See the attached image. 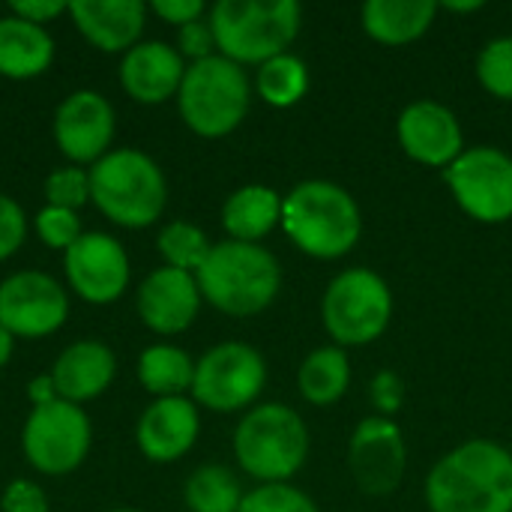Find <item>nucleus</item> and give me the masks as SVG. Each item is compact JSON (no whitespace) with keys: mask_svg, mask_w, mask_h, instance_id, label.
I'll return each mask as SVG.
<instances>
[{"mask_svg":"<svg viewBox=\"0 0 512 512\" xmlns=\"http://www.w3.org/2000/svg\"><path fill=\"white\" fill-rule=\"evenodd\" d=\"M369 396H372L375 408L381 411V417H384V414H396V411H399V405H402V396H405L399 375H396V372H390V369L378 372V375H375V381H372Z\"/></svg>","mask_w":512,"mask_h":512,"instance_id":"obj_37","label":"nucleus"},{"mask_svg":"<svg viewBox=\"0 0 512 512\" xmlns=\"http://www.w3.org/2000/svg\"><path fill=\"white\" fill-rule=\"evenodd\" d=\"M24 234H27V222L21 204L12 201L9 195H0V261L21 249Z\"/></svg>","mask_w":512,"mask_h":512,"instance_id":"obj_34","label":"nucleus"},{"mask_svg":"<svg viewBox=\"0 0 512 512\" xmlns=\"http://www.w3.org/2000/svg\"><path fill=\"white\" fill-rule=\"evenodd\" d=\"M282 222V198L270 186H243L222 207V225L237 243H255Z\"/></svg>","mask_w":512,"mask_h":512,"instance_id":"obj_24","label":"nucleus"},{"mask_svg":"<svg viewBox=\"0 0 512 512\" xmlns=\"http://www.w3.org/2000/svg\"><path fill=\"white\" fill-rule=\"evenodd\" d=\"M201 306V291L192 273L159 267L153 270L138 291L141 321L156 333H183Z\"/></svg>","mask_w":512,"mask_h":512,"instance_id":"obj_17","label":"nucleus"},{"mask_svg":"<svg viewBox=\"0 0 512 512\" xmlns=\"http://www.w3.org/2000/svg\"><path fill=\"white\" fill-rule=\"evenodd\" d=\"M12 339H15V336H12L9 330H3V327H0V369H3V366H6V360L12 357Z\"/></svg>","mask_w":512,"mask_h":512,"instance_id":"obj_41","label":"nucleus"},{"mask_svg":"<svg viewBox=\"0 0 512 512\" xmlns=\"http://www.w3.org/2000/svg\"><path fill=\"white\" fill-rule=\"evenodd\" d=\"M69 15L99 51H129L141 39L147 9L141 0H72Z\"/></svg>","mask_w":512,"mask_h":512,"instance_id":"obj_20","label":"nucleus"},{"mask_svg":"<svg viewBox=\"0 0 512 512\" xmlns=\"http://www.w3.org/2000/svg\"><path fill=\"white\" fill-rule=\"evenodd\" d=\"M153 12L171 24H192L204 15V0H153Z\"/></svg>","mask_w":512,"mask_h":512,"instance_id":"obj_39","label":"nucleus"},{"mask_svg":"<svg viewBox=\"0 0 512 512\" xmlns=\"http://www.w3.org/2000/svg\"><path fill=\"white\" fill-rule=\"evenodd\" d=\"M66 291L45 273L24 270L0 285V327L21 339H39L63 327Z\"/></svg>","mask_w":512,"mask_h":512,"instance_id":"obj_12","label":"nucleus"},{"mask_svg":"<svg viewBox=\"0 0 512 512\" xmlns=\"http://www.w3.org/2000/svg\"><path fill=\"white\" fill-rule=\"evenodd\" d=\"M138 378L147 393L159 399H171L180 396L183 390H192L195 363L189 360L186 351L174 345H153L138 360Z\"/></svg>","mask_w":512,"mask_h":512,"instance_id":"obj_26","label":"nucleus"},{"mask_svg":"<svg viewBox=\"0 0 512 512\" xmlns=\"http://www.w3.org/2000/svg\"><path fill=\"white\" fill-rule=\"evenodd\" d=\"M300 15L294 0H219L210 9V30L222 57L261 66L297 39Z\"/></svg>","mask_w":512,"mask_h":512,"instance_id":"obj_4","label":"nucleus"},{"mask_svg":"<svg viewBox=\"0 0 512 512\" xmlns=\"http://www.w3.org/2000/svg\"><path fill=\"white\" fill-rule=\"evenodd\" d=\"M210 249L213 246H210L207 234L192 222H171L159 234V252L168 261V267H174V270L195 273L207 261Z\"/></svg>","mask_w":512,"mask_h":512,"instance_id":"obj_29","label":"nucleus"},{"mask_svg":"<svg viewBox=\"0 0 512 512\" xmlns=\"http://www.w3.org/2000/svg\"><path fill=\"white\" fill-rule=\"evenodd\" d=\"M36 231L51 249H69L81 237V222H78L75 210L42 207L36 216Z\"/></svg>","mask_w":512,"mask_h":512,"instance_id":"obj_33","label":"nucleus"},{"mask_svg":"<svg viewBox=\"0 0 512 512\" xmlns=\"http://www.w3.org/2000/svg\"><path fill=\"white\" fill-rule=\"evenodd\" d=\"M297 384L306 402L324 408L345 396L351 384V366L342 348H315L297 369Z\"/></svg>","mask_w":512,"mask_h":512,"instance_id":"obj_25","label":"nucleus"},{"mask_svg":"<svg viewBox=\"0 0 512 512\" xmlns=\"http://www.w3.org/2000/svg\"><path fill=\"white\" fill-rule=\"evenodd\" d=\"M114 512H135V510H114Z\"/></svg>","mask_w":512,"mask_h":512,"instance_id":"obj_43","label":"nucleus"},{"mask_svg":"<svg viewBox=\"0 0 512 512\" xmlns=\"http://www.w3.org/2000/svg\"><path fill=\"white\" fill-rule=\"evenodd\" d=\"M114 372H117V360L108 345L75 342L57 357L51 381L63 402L78 405V402H87V399H96L99 393H105L108 384L114 381Z\"/></svg>","mask_w":512,"mask_h":512,"instance_id":"obj_21","label":"nucleus"},{"mask_svg":"<svg viewBox=\"0 0 512 512\" xmlns=\"http://www.w3.org/2000/svg\"><path fill=\"white\" fill-rule=\"evenodd\" d=\"M237 512H318V507L300 489L288 483H270L243 495V504Z\"/></svg>","mask_w":512,"mask_h":512,"instance_id":"obj_31","label":"nucleus"},{"mask_svg":"<svg viewBox=\"0 0 512 512\" xmlns=\"http://www.w3.org/2000/svg\"><path fill=\"white\" fill-rule=\"evenodd\" d=\"M234 453L240 468L264 486L285 483L303 468L309 456L306 423L294 408L282 402L258 405L240 420L234 432Z\"/></svg>","mask_w":512,"mask_h":512,"instance_id":"obj_6","label":"nucleus"},{"mask_svg":"<svg viewBox=\"0 0 512 512\" xmlns=\"http://www.w3.org/2000/svg\"><path fill=\"white\" fill-rule=\"evenodd\" d=\"M201 297L231 318H249L264 312L282 285V270L273 252L258 243L225 240L216 243L207 261L195 270Z\"/></svg>","mask_w":512,"mask_h":512,"instance_id":"obj_3","label":"nucleus"},{"mask_svg":"<svg viewBox=\"0 0 512 512\" xmlns=\"http://www.w3.org/2000/svg\"><path fill=\"white\" fill-rule=\"evenodd\" d=\"M9 9L15 12V18L42 27L45 21H51V18H57L60 12H66L69 3H66V0H12Z\"/></svg>","mask_w":512,"mask_h":512,"instance_id":"obj_38","label":"nucleus"},{"mask_svg":"<svg viewBox=\"0 0 512 512\" xmlns=\"http://www.w3.org/2000/svg\"><path fill=\"white\" fill-rule=\"evenodd\" d=\"M66 279L78 297L87 303H111L129 285L126 249L108 234H81L66 249Z\"/></svg>","mask_w":512,"mask_h":512,"instance_id":"obj_14","label":"nucleus"},{"mask_svg":"<svg viewBox=\"0 0 512 512\" xmlns=\"http://www.w3.org/2000/svg\"><path fill=\"white\" fill-rule=\"evenodd\" d=\"M3 512H48V498L36 483L27 480H15L6 486L3 501H0Z\"/></svg>","mask_w":512,"mask_h":512,"instance_id":"obj_35","label":"nucleus"},{"mask_svg":"<svg viewBox=\"0 0 512 512\" xmlns=\"http://www.w3.org/2000/svg\"><path fill=\"white\" fill-rule=\"evenodd\" d=\"M45 198H48V207L78 210L90 198V171L60 168V171L48 174V180H45Z\"/></svg>","mask_w":512,"mask_h":512,"instance_id":"obj_32","label":"nucleus"},{"mask_svg":"<svg viewBox=\"0 0 512 512\" xmlns=\"http://www.w3.org/2000/svg\"><path fill=\"white\" fill-rule=\"evenodd\" d=\"M432 0H369L360 9L363 30L381 45H408L420 39L435 21Z\"/></svg>","mask_w":512,"mask_h":512,"instance_id":"obj_22","label":"nucleus"},{"mask_svg":"<svg viewBox=\"0 0 512 512\" xmlns=\"http://www.w3.org/2000/svg\"><path fill=\"white\" fill-rule=\"evenodd\" d=\"M267 381V363L264 357L243 342H225L210 348L195 363L192 378V396L198 405L231 414L246 405H252Z\"/></svg>","mask_w":512,"mask_h":512,"instance_id":"obj_9","label":"nucleus"},{"mask_svg":"<svg viewBox=\"0 0 512 512\" xmlns=\"http://www.w3.org/2000/svg\"><path fill=\"white\" fill-rule=\"evenodd\" d=\"M213 48H216V39H213L210 21L198 18V21L180 27V51L186 57H192L195 63L204 60V57H213Z\"/></svg>","mask_w":512,"mask_h":512,"instance_id":"obj_36","label":"nucleus"},{"mask_svg":"<svg viewBox=\"0 0 512 512\" xmlns=\"http://www.w3.org/2000/svg\"><path fill=\"white\" fill-rule=\"evenodd\" d=\"M54 42L45 27L21 21V18H0V75L6 78H36L51 66Z\"/></svg>","mask_w":512,"mask_h":512,"instance_id":"obj_23","label":"nucleus"},{"mask_svg":"<svg viewBox=\"0 0 512 512\" xmlns=\"http://www.w3.org/2000/svg\"><path fill=\"white\" fill-rule=\"evenodd\" d=\"M24 456L39 474H69L90 450V420L72 402L36 405L24 426Z\"/></svg>","mask_w":512,"mask_h":512,"instance_id":"obj_11","label":"nucleus"},{"mask_svg":"<svg viewBox=\"0 0 512 512\" xmlns=\"http://www.w3.org/2000/svg\"><path fill=\"white\" fill-rule=\"evenodd\" d=\"M186 66L183 54L165 42H138L126 51L120 63L123 90L144 105H156L171 99L183 84Z\"/></svg>","mask_w":512,"mask_h":512,"instance_id":"obj_19","label":"nucleus"},{"mask_svg":"<svg viewBox=\"0 0 512 512\" xmlns=\"http://www.w3.org/2000/svg\"><path fill=\"white\" fill-rule=\"evenodd\" d=\"M444 180L456 204L477 222L501 225L512 219V156L498 147H468Z\"/></svg>","mask_w":512,"mask_h":512,"instance_id":"obj_10","label":"nucleus"},{"mask_svg":"<svg viewBox=\"0 0 512 512\" xmlns=\"http://www.w3.org/2000/svg\"><path fill=\"white\" fill-rule=\"evenodd\" d=\"M432 512H512V453L495 441L450 450L426 477Z\"/></svg>","mask_w":512,"mask_h":512,"instance_id":"obj_1","label":"nucleus"},{"mask_svg":"<svg viewBox=\"0 0 512 512\" xmlns=\"http://www.w3.org/2000/svg\"><path fill=\"white\" fill-rule=\"evenodd\" d=\"M321 318L327 333L339 345H369L384 336L393 321L390 285L366 267H351L327 285L321 300Z\"/></svg>","mask_w":512,"mask_h":512,"instance_id":"obj_8","label":"nucleus"},{"mask_svg":"<svg viewBox=\"0 0 512 512\" xmlns=\"http://www.w3.org/2000/svg\"><path fill=\"white\" fill-rule=\"evenodd\" d=\"M282 228L306 255L342 258L357 246L363 216L354 195L339 183L306 180L282 198Z\"/></svg>","mask_w":512,"mask_h":512,"instance_id":"obj_2","label":"nucleus"},{"mask_svg":"<svg viewBox=\"0 0 512 512\" xmlns=\"http://www.w3.org/2000/svg\"><path fill=\"white\" fill-rule=\"evenodd\" d=\"M255 87L261 93V99L273 108H291L297 105L306 90H309V69L300 57L294 54H279L267 63L258 66V78Z\"/></svg>","mask_w":512,"mask_h":512,"instance_id":"obj_27","label":"nucleus"},{"mask_svg":"<svg viewBox=\"0 0 512 512\" xmlns=\"http://www.w3.org/2000/svg\"><path fill=\"white\" fill-rule=\"evenodd\" d=\"M444 9H453V12H474V9H483V0H471V3H441Z\"/></svg>","mask_w":512,"mask_h":512,"instance_id":"obj_42","label":"nucleus"},{"mask_svg":"<svg viewBox=\"0 0 512 512\" xmlns=\"http://www.w3.org/2000/svg\"><path fill=\"white\" fill-rule=\"evenodd\" d=\"M54 138L72 162H99L114 141V108L96 90H75L54 114Z\"/></svg>","mask_w":512,"mask_h":512,"instance_id":"obj_16","label":"nucleus"},{"mask_svg":"<svg viewBox=\"0 0 512 512\" xmlns=\"http://www.w3.org/2000/svg\"><path fill=\"white\" fill-rule=\"evenodd\" d=\"M405 465V441L390 417H366L354 429L348 444V468L360 492L375 498L396 492L405 477Z\"/></svg>","mask_w":512,"mask_h":512,"instance_id":"obj_13","label":"nucleus"},{"mask_svg":"<svg viewBox=\"0 0 512 512\" xmlns=\"http://www.w3.org/2000/svg\"><path fill=\"white\" fill-rule=\"evenodd\" d=\"M477 78L480 84L504 99L512 102V36H501V39H492L480 57H477Z\"/></svg>","mask_w":512,"mask_h":512,"instance_id":"obj_30","label":"nucleus"},{"mask_svg":"<svg viewBox=\"0 0 512 512\" xmlns=\"http://www.w3.org/2000/svg\"><path fill=\"white\" fill-rule=\"evenodd\" d=\"M27 393H30L33 405H48V402H57V399H60V396H57V387H54V381H51V375L33 378Z\"/></svg>","mask_w":512,"mask_h":512,"instance_id":"obj_40","label":"nucleus"},{"mask_svg":"<svg viewBox=\"0 0 512 512\" xmlns=\"http://www.w3.org/2000/svg\"><path fill=\"white\" fill-rule=\"evenodd\" d=\"M90 198L93 204L123 228L153 225L168 201L165 174L141 150L105 153L90 168Z\"/></svg>","mask_w":512,"mask_h":512,"instance_id":"obj_5","label":"nucleus"},{"mask_svg":"<svg viewBox=\"0 0 512 512\" xmlns=\"http://www.w3.org/2000/svg\"><path fill=\"white\" fill-rule=\"evenodd\" d=\"M180 117L204 138L234 132L249 111V78L234 60L213 54L192 63L177 90Z\"/></svg>","mask_w":512,"mask_h":512,"instance_id":"obj_7","label":"nucleus"},{"mask_svg":"<svg viewBox=\"0 0 512 512\" xmlns=\"http://www.w3.org/2000/svg\"><path fill=\"white\" fill-rule=\"evenodd\" d=\"M201 420L198 408L183 399H156L138 423V447L150 462H177L186 456L198 438Z\"/></svg>","mask_w":512,"mask_h":512,"instance_id":"obj_18","label":"nucleus"},{"mask_svg":"<svg viewBox=\"0 0 512 512\" xmlns=\"http://www.w3.org/2000/svg\"><path fill=\"white\" fill-rule=\"evenodd\" d=\"M396 135L402 150L429 168H450L465 153V135L459 117L432 99L411 102L396 123Z\"/></svg>","mask_w":512,"mask_h":512,"instance_id":"obj_15","label":"nucleus"},{"mask_svg":"<svg viewBox=\"0 0 512 512\" xmlns=\"http://www.w3.org/2000/svg\"><path fill=\"white\" fill-rule=\"evenodd\" d=\"M240 504V483L222 465H204L186 483V507L192 512H237Z\"/></svg>","mask_w":512,"mask_h":512,"instance_id":"obj_28","label":"nucleus"}]
</instances>
